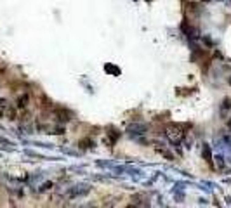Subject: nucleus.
<instances>
[{"label": "nucleus", "mask_w": 231, "mask_h": 208, "mask_svg": "<svg viewBox=\"0 0 231 208\" xmlns=\"http://www.w3.org/2000/svg\"><path fill=\"white\" fill-rule=\"evenodd\" d=\"M26 104H28V96H23L19 101H17V106L19 108H26Z\"/></svg>", "instance_id": "obj_1"}]
</instances>
